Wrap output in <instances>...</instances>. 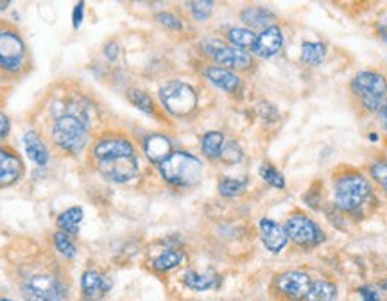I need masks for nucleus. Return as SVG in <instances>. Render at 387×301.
Wrapping results in <instances>:
<instances>
[{"label": "nucleus", "mask_w": 387, "mask_h": 301, "mask_svg": "<svg viewBox=\"0 0 387 301\" xmlns=\"http://www.w3.org/2000/svg\"><path fill=\"white\" fill-rule=\"evenodd\" d=\"M110 289H112V280L97 271H86L81 278V290L88 301L103 300Z\"/></svg>", "instance_id": "4468645a"}, {"label": "nucleus", "mask_w": 387, "mask_h": 301, "mask_svg": "<svg viewBox=\"0 0 387 301\" xmlns=\"http://www.w3.org/2000/svg\"><path fill=\"white\" fill-rule=\"evenodd\" d=\"M242 22L250 27H271L275 25V15L265 8H248L241 13Z\"/></svg>", "instance_id": "412c9836"}, {"label": "nucleus", "mask_w": 387, "mask_h": 301, "mask_svg": "<svg viewBox=\"0 0 387 301\" xmlns=\"http://www.w3.org/2000/svg\"><path fill=\"white\" fill-rule=\"evenodd\" d=\"M160 172L167 183L174 187H194L201 181L203 165L200 158L185 151H174L169 158L160 164Z\"/></svg>", "instance_id": "7ed1b4c3"}, {"label": "nucleus", "mask_w": 387, "mask_h": 301, "mask_svg": "<svg viewBox=\"0 0 387 301\" xmlns=\"http://www.w3.org/2000/svg\"><path fill=\"white\" fill-rule=\"evenodd\" d=\"M54 244H56L58 251L62 253L63 256H67V259H74V256H76L77 249L67 233H63V232L54 233Z\"/></svg>", "instance_id": "c756f323"}, {"label": "nucleus", "mask_w": 387, "mask_h": 301, "mask_svg": "<svg viewBox=\"0 0 387 301\" xmlns=\"http://www.w3.org/2000/svg\"><path fill=\"white\" fill-rule=\"evenodd\" d=\"M284 229L287 233V239H291L299 248H316L325 240L323 229L311 217L303 214L291 215L285 221Z\"/></svg>", "instance_id": "0eeeda50"}, {"label": "nucleus", "mask_w": 387, "mask_h": 301, "mask_svg": "<svg viewBox=\"0 0 387 301\" xmlns=\"http://www.w3.org/2000/svg\"><path fill=\"white\" fill-rule=\"evenodd\" d=\"M160 101L174 117H187L197 108V93L183 81H169L160 88Z\"/></svg>", "instance_id": "39448f33"}, {"label": "nucleus", "mask_w": 387, "mask_h": 301, "mask_svg": "<svg viewBox=\"0 0 387 301\" xmlns=\"http://www.w3.org/2000/svg\"><path fill=\"white\" fill-rule=\"evenodd\" d=\"M262 233V240H264V246L271 253H280L282 249L287 246V233H285L284 226H280L278 222H275L272 219H262L258 222Z\"/></svg>", "instance_id": "2eb2a0df"}, {"label": "nucleus", "mask_w": 387, "mask_h": 301, "mask_svg": "<svg viewBox=\"0 0 387 301\" xmlns=\"http://www.w3.org/2000/svg\"><path fill=\"white\" fill-rule=\"evenodd\" d=\"M9 4H11L9 0H0V11H4V9H8Z\"/></svg>", "instance_id": "a19ab883"}, {"label": "nucleus", "mask_w": 387, "mask_h": 301, "mask_svg": "<svg viewBox=\"0 0 387 301\" xmlns=\"http://www.w3.org/2000/svg\"><path fill=\"white\" fill-rule=\"evenodd\" d=\"M326 45L321 42H303L301 43V62L307 65L318 67L325 62Z\"/></svg>", "instance_id": "4be33fe9"}, {"label": "nucleus", "mask_w": 387, "mask_h": 301, "mask_svg": "<svg viewBox=\"0 0 387 301\" xmlns=\"http://www.w3.org/2000/svg\"><path fill=\"white\" fill-rule=\"evenodd\" d=\"M106 56H108V59H112V62H115L117 56H119V45H117V42L108 43Z\"/></svg>", "instance_id": "4c0bfd02"}, {"label": "nucleus", "mask_w": 387, "mask_h": 301, "mask_svg": "<svg viewBox=\"0 0 387 301\" xmlns=\"http://www.w3.org/2000/svg\"><path fill=\"white\" fill-rule=\"evenodd\" d=\"M246 188V181H241V179H233V178H223L221 179V183H219V192L224 198H235L241 192H244Z\"/></svg>", "instance_id": "cd10ccee"}, {"label": "nucleus", "mask_w": 387, "mask_h": 301, "mask_svg": "<svg viewBox=\"0 0 387 301\" xmlns=\"http://www.w3.org/2000/svg\"><path fill=\"white\" fill-rule=\"evenodd\" d=\"M369 172H371V178L375 179L376 183L383 188V192L387 194V160H376L373 161L371 167H369Z\"/></svg>", "instance_id": "7c9ffc66"}, {"label": "nucleus", "mask_w": 387, "mask_h": 301, "mask_svg": "<svg viewBox=\"0 0 387 301\" xmlns=\"http://www.w3.org/2000/svg\"><path fill=\"white\" fill-rule=\"evenodd\" d=\"M187 6L190 8V13L196 20H207L212 15V11H214V2H208V0L188 2Z\"/></svg>", "instance_id": "2f4dec72"}, {"label": "nucleus", "mask_w": 387, "mask_h": 301, "mask_svg": "<svg viewBox=\"0 0 387 301\" xmlns=\"http://www.w3.org/2000/svg\"><path fill=\"white\" fill-rule=\"evenodd\" d=\"M379 290H380V294H383V296H387V278H386V280H382V282H380Z\"/></svg>", "instance_id": "ea45409f"}, {"label": "nucleus", "mask_w": 387, "mask_h": 301, "mask_svg": "<svg viewBox=\"0 0 387 301\" xmlns=\"http://www.w3.org/2000/svg\"><path fill=\"white\" fill-rule=\"evenodd\" d=\"M228 40H230V43L235 47V49L244 50L253 47L255 40H257V35H255L253 31H250V29L235 27V29H230V31H228Z\"/></svg>", "instance_id": "393cba45"}, {"label": "nucleus", "mask_w": 387, "mask_h": 301, "mask_svg": "<svg viewBox=\"0 0 387 301\" xmlns=\"http://www.w3.org/2000/svg\"><path fill=\"white\" fill-rule=\"evenodd\" d=\"M371 198V185L361 172L350 171L335 179V203L346 214H357Z\"/></svg>", "instance_id": "f03ea898"}, {"label": "nucleus", "mask_w": 387, "mask_h": 301, "mask_svg": "<svg viewBox=\"0 0 387 301\" xmlns=\"http://www.w3.org/2000/svg\"><path fill=\"white\" fill-rule=\"evenodd\" d=\"M127 99L131 101V104H133L134 108H138V110L144 111V113L154 115L153 99H151L146 92H142V90H129V92H127Z\"/></svg>", "instance_id": "bb28decb"}, {"label": "nucleus", "mask_w": 387, "mask_h": 301, "mask_svg": "<svg viewBox=\"0 0 387 301\" xmlns=\"http://www.w3.org/2000/svg\"><path fill=\"white\" fill-rule=\"evenodd\" d=\"M312 282L314 280L303 271H285L275 278V289L285 300L303 301L311 290Z\"/></svg>", "instance_id": "9d476101"}, {"label": "nucleus", "mask_w": 387, "mask_h": 301, "mask_svg": "<svg viewBox=\"0 0 387 301\" xmlns=\"http://www.w3.org/2000/svg\"><path fill=\"white\" fill-rule=\"evenodd\" d=\"M83 221V208L79 206H74V208L65 210L62 215L58 217V226L70 235V233H77V228H79V222Z\"/></svg>", "instance_id": "b1692460"}, {"label": "nucleus", "mask_w": 387, "mask_h": 301, "mask_svg": "<svg viewBox=\"0 0 387 301\" xmlns=\"http://www.w3.org/2000/svg\"><path fill=\"white\" fill-rule=\"evenodd\" d=\"M23 172L22 158L13 149L0 145V188L16 183Z\"/></svg>", "instance_id": "ddd939ff"}, {"label": "nucleus", "mask_w": 387, "mask_h": 301, "mask_svg": "<svg viewBox=\"0 0 387 301\" xmlns=\"http://www.w3.org/2000/svg\"><path fill=\"white\" fill-rule=\"evenodd\" d=\"M204 76L208 77V81L219 86L224 92L237 93L242 86V81L237 74L231 72L230 69H223V67H208L204 70Z\"/></svg>", "instance_id": "dca6fc26"}, {"label": "nucleus", "mask_w": 387, "mask_h": 301, "mask_svg": "<svg viewBox=\"0 0 387 301\" xmlns=\"http://www.w3.org/2000/svg\"><path fill=\"white\" fill-rule=\"evenodd\" d=\"M379 35H380V38L387 43V20L379 27Z\"/></svg>", "instance_id": "58836bf2"}, {"label": "nucleus", "mask_w": 387, "mask_h": 301, "mask_svg": "<svg viewBox=\"0 0 387 301\" xmlns=\"http://www.w3.org/2000/svg\"><path fill=\"white\" fill-rule=\"evenodd\" d=\"M258 172H260L262 179H264V181H267L269 185H272V187H276V188L285 187V178L282 176V172L275 167V165H269V164L262 165L260 171Z\"/></svg>", "instance_id": "c85d7f7f"}, {"label": "nucleus", "mask_w": 387, "mask_h": 301, "mask_svg": "<svg viewBox=\"0 0 387 301\" xmlns=\"http://www.w3.org/2000/svg\"><path fill=\"white\" fill-rule=\"evenodd\" d=\"M0 301H11V300H6V297H0Z\"/></svg>", "instance_id": "79ce46f5"}, {"label": "nucleus", "mask_w": 387, "mask_h": 301, "mask_svg": "<svg viewBox=\"0 0 387 301\" xmlns=\"http://www.w3.org/2000/svg\"><path fill=\"white\" fill-rule=\"evenodd\" d=\"M144 151H146V157L153 164L160 165L161 161H165L173 154V144L163 135H149L144 140Z\"/></svg>", "instance_id": "f3484780"}, {"label": "nucleus", "mask_w": 387, "mask_h": 301, "mask_svg": "<svg viewBox=\"0 0 387 301\" xmlns=\"http://www.w3.org/2000/svg\"><path fill=\"white\" fill-rule=\"evenodd\" d=\"M96 167L108 181L127 183L138 176V158L126 137H104L92 147Z\"/></svg>", "instance_id": "f257e3e1"}, {"label": "nucleus", "mask_w": 387, "mask_h": 301, "mask_svg": "<svg viewBox=\"0 0 387 301\" xmlns=\"http://www.w3.org/2000/svg\"><path fill=\"white\" fill-rule=\"evenodd\" d=\"M337 297V287L328 280H314L311 290L303 301H335Z\"/></svg>", "instance_id": "aec40b11"}, {"label": "nucleus", "mask_w": 387, "mask_h": 301, "mask_svg": "<svg viewBox=\"0 0 387 301\" xmlns=\"http://www.w3.org/2000/svg\"><path fill=\"white\" fill-rule=\"evenodd\" d=\"M23 145H25L27 157L31 158L35 164L45 165L47 161H49V151H47L45 144H43V140L40 138L38 133H35V131L25 133V137H23Z\"/></svg>", "instance_id": "a211bd4d"}, {"label": "nucleus", "mask_w": 387, "mask_h": 301, "mask_svg": "<svg viewBox=\"0 0 387 301\" xmlns=\"http://www.w3.org/2000/svg\"><path fill=\"white\" fill-rule=\"evenodd\" d=\"M83 15H85V4L79 2L76 6V11H74V27H79L81 22H83Z\"/></svg>", "instance_id": "e433bc0d"}, {"label": "nucleus", "mask_w": 387, "mask_h": 301, "mask_svg": "<svg viewBox=\"0 0 387 301\" xmlns=\"http://www.w3.org/2000/svg\"><path fill=\"white\" fill-rule=\"evenodd\" d=\"M352 92L371 113H382L387 108V79L379 72L364 70L352 81Z\"/></svg>", "instance_id": "20e7f679"}, {"label": "nucleus", "mask_w": 387, "mask_h": 301, "mask_svg": "<svg viewBox=\"0 0 387 301\" xmlns=\"http://www.w3.org/2000/svg\"><path fill=\"white\" fill-rule=\"evenodd\" d=\"M221 158H223L224 161H228V164H235V161H238L242 158L241 149H238L235 144L226 145V147H223V154H221Z\"/></svg>", "instance_id": "f704fd0d"}, {"label": "nucleus", "mask_w": 387, "mask_h": 301, "mask_svg": "<svg viewBox=\"0 0 387 301\" xmlns=\"http://www.w3.org/2000/svg\"><path fill=\"white\" fill-rule=\"evenodd\" d=\"M181 262H183V253L178 251V249H167V251H163L154 260L153 267L156 271H160V273H167V271L180 266Z\"/></svg>", "instance_id": "a878e982"}, {"label": "nucleus", "mask_w": 387, "mask_h": 301, "mask_svg": "<svg viewBox=\"0 0 387 301\" xmlns=\"http://www.w3.org/2000/svg\"><path fill=\"white\" fill-rule=\"evenodd\" d=\"M282 47H284V33H282V29L278 25H271L257 36L251 50L257 56L267 59V57H272L280 52Z\"/></svg>", "instance_id": "f8f14e48"}, {"label": "nucleus", "mask_w": 387, "mask_h": 301, "mask_svg": "<svg viewBox=\"0 0 387 301\" xmlns=\"http://www.w3.org/2000/svg\"><path fill=\"white\" fill-rule=\"evenodd\" d=\"M25 45L15 31H0V69L16 72L23 65Z\"/></svg>", "instance_id": "9b49d317"}, {"label": "nucleus", "mask_w": 387, "mask_h": 301, "mask_svg": "<svg viewBox=\"0 0 387 301\" xmlns=\"http://www.w3.org/2000/svg\"><path fill=\"white\" fill-rule=\"evenodd\" d=\"M219 276L215 273H207V275H200L196 271H187L183 276V283L192 290H210L219 285Z\"/></svg>", "instance_id": "6ab92c4d"}, {"label": "nucleus", "mask_w": 387, "mask_h": 301, "mask_svg": "<svg viewBox=\"0 0 387 301\" xmlns=\"http://www.w3.org/2000/svg\"><path fill=\"white\" fill-rule=\"evenodd\" d=\"M9 127H11V124H9V118L6 117L4 113H0V140L8 137Z\"/></svg>", "instance_id": "c9c22d12"}, {"label": "nucleus", "mask_w": 387, "mask_h": 301, "mask_svg": "<svg viewBox=\"0 0 387 301\" xmlns=\"http://www.w3.org/2000/svg\"><path fill=\"white\" fill-rule=\"evenodd\" d=\"M27 301H65L67 289L63 282H59L52 275L33 276L23 287Z\"/></svg>", "instance_id": "6e6552de"}, {"label": "nucleus", "mask_w": 387, "mask_h": 301, "mask_svg": "<svg viewBox=\"0 0 387 301\" xmlns=\"http://www.w3.org/2000/svg\"><path fill=\"white\" fill-rule=\"evenodd\" d=\"M224 147V137L223 133L219 131H210L203 137V142H201V149H203L204 157L212 158V160H217L223 154Z\"/></svg>", "instance_id": "5701e85b"}, {"label": "nucleus", "mask_w": 387, "mask_h": 301, "mask_svg": "<svg viewBox=\"0 0 387 301\" xmlns=\"http://www.w3.org/2000/svg\"><path fill=\"white\" fill-rule=\"evenodd\" d=\"M204 50L210 57H214L219 65L230 67L235 70H246L253 65V57L250 52H244L241 49H235V47L224 45L223 42L219 40H208L204 42Z\"/></svg>", "instance_id": "1a4fd4ad"}, {"label": "nucleus", "mask_w": 387, "mask_h": 301, "mask_svg": "<svg viewBox=\"0 0 387 301\" xmlns=\"http://www.w3.org/2000/svg\"><path fill=\"white\" fill-rule=\"evenodd\" d=\"M357 293L361 296V301H383V297L380 296V290L373 285L359 287Z\"/></svg>", "instance_id": "473e14b6"}, {"label": "nucleus", "mask_w": 387, "mask_h": 301, "mask_svg": "<svg viewBox=\"0 0 387 301\" xmlns=\"http://www.w3.org/2000/svg\"><path fill=\"white\" fill-rule=\"evenodd\" d=\"M52 138L67 153H79L88 140V130L76 115H63L54 124Z\"/></svg>", "instance_id": "423d86ee"}, {"label": "nucleus", "mask_w": 387, "mask_h": 301, "mask_svg": "<svg viewBox=\"0 0 387 301\" xmlns=\"http://www.w3.org/2000/svg\"><path fill=\"white\" fill-rule=\"evenodd\" d=\"M156 20L161 23V25L169 27V29H181L183 27V23H181L180 18H176L174 15H171V13H158Z\"/></svg>", "instance_id": "72a5a7b5"}]
</instances>
